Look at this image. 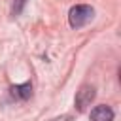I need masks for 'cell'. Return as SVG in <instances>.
Returning a JSON list of instances; mask_svg holds the SVG:
<instances>
[{
  "instance_id": "2",
  "label": "cell",
  "mask_w": 121,
  "mask_h": 121,
  "mask_svg": "<svg viewBox=\"0 0 121 121\" xmlns=\"http://www.w3.org/2000/svg\"><path fill=\"white\" fill-rule=\"evenodd\" d=\"M95 95H96V91H95L93 85H81L79 91L76 93V98H74L76 110L78 112H85L87 106H91V102L95 100Z\"/></svg>"
},
{
  "instance_id": "5",
  "label": "cell",
  "mask_w": 121,
  "mask_h": 121,
  "mask_svg": "<svg viewBox=\"0 0 121 121\" xmlns=\"http://www.w3.org/2000/svg\"><path fill=\"white\" fill-rule=\"evenodd\" d=\"M25 4H26V0H13V4H11V15H19L23 11Z\"/></svg>"
},
{
  "instance_id": "3",
  "label": "cell",
  "mask_w": 121,
  "mask_h": 121,
  "mask_svg": "<svg viewBox=\"0 0 121 121\" xmlns=\"http://www.w3.org/2000/svg\"><path fill=\"white\" fill-rule=\"evenodd\" d=\"M89 121H113V110L106 104H100V106H95L91 110V115H89Z\"/></svg>"
},
{
  "instance_id": "1",
  "label": "cell",
  "mask_w": 121,
  "mask_h": 121,
  "mask_svg": "<svg viewBox=\"0 0 121 121\" xmlns=\"http://www.w3.org/2000/svg\"><path fill=\"white\" fill-rule=\"evenodd\" d=\"M95 17V9L87 4H78L74 8H70L68 11V23L72 28H81L87 23H91Z\"/></svg>"
},
{
  "instance_id": "4",
  "label": "cell",
  "mask_w": 121,
  "mask_h": 121,
  "mask_svg": "<svg viewBox=\"0 0 121 121\" xmlns=\"http://www.w3.org/2000/svg\"><path fill=\"white\" fill-rule=\"evenodd\" d=\"M9 95L17 100H26L32 96V83L26 81V83H19V85H13L9 89Z\"/></svg>"
}]
</instances>
